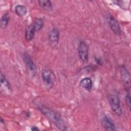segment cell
<instances>
[{
    "instance_id": "16",
    "label": "cell",
    "mask_w": 131,
    "mask_h": 131,
    "mask_svg": "<svg viewBox=\"0 0 131 131\" xmlns=\"http://www.w3.org/2000/svg\"><path fill=\"white\" fill-rule=\"evenodd\" d=\"M1 83L2 85L5 86L8 90L11 91V86L10 83L6 78L5 75L2 73L1 72Z\"/></svg>"
},
{
    "instance_id": "14",
    "label": "cell",
    "mask_w": 131,
    "mask_h": 131,
    "mask_svg": "<svg viewBox=\"0 0 131 131\" xmlns=\"http://www.w3.org/2000/svg\"><path fill=\"white\" fill-rule=\"evenodd\" d=\"M15 12L18 16L23 17L26 15L27 13V9L25 6L18 5L15 7Z\"/></svg>"
},
{
    "instance_id": "20",
    "label": "cell",
    "mask_w": 131,
    "mask_h": 131,
    "mask_svg": "<svg viewBox=\"0 0 131 131\" xmlns=\"http://www.w3.org/2000/svg\"><path fill=\"white\" fill-rule=\"evenodd\" d=\"M30 115H31V113H30V111H27V112H26L25 116H26L27 117H28H28H30Z\"/></svg>"
},
{
    "instance_id": "3",
    "label": "cell",
    "mask_w": 131,
    "mask_h": 131,
    "mask_svg": "<svg viewBox=\"0 0 131 131\" xmlns=\"http://www.w3.org/2000/svg\"><path fill=\"white\" fill-rule=\"evenodd\" d=\"M41 77L45 85L48 89H52L55 82L56 77L54 72L50 69H44L41 71Z\"/></svg>"
},
{
    "instance_id": "17",
    "label": "cell",
    "mask_w": 131,
    "mask_h": 131,
    "mask_svg": "<svg viewBox=\"0 0 131 131\" xmlns=\"http://www.w3.org/2000/svg\"><path fill=\"white\" fill-rule=\"evenodd\" d=\"M125 102L128 107L129 110H130V96L129 94V92H126V94L125 97Z\"/></svg>"
},
{
    "instance_id": "15",
    "label": "cell",
    "mask_w": 131,
    "mask_h": 131,
    "mask_svg": "<svg viewBox=\"0 0 131 131\" xmlns=\"http://www.w3.org/2000/svg\"><path fill=\"white\" fill-rule=\"evenodd\" d=\"M10 20V15L8 13H5L1 19V27L3 29H5L8 26Z\"/></svg>"
},
{
    "instance_id": "5",
    "label": "cell",
    "mask_w": 131,
    "mask_h": 131,
    "mask_svg": "<svg viewBox=\"0 0 131 131\" xmlns=\"http://www.w3.org/2000/svg\"><path fill=\"white\" fill-rule=\"evenodd\" d=\"M100 123L102 127L106 130H117L116 124L113 119L106 114L102 115L100 118Z\"/></svg>"
},
{
    "instance_id": "12",
    "label": "cell",
    "mask_w": 131,
    "mask_h": 131,
    "mask_svg": "<svg viewBox=\"0 0 131 131\" xmlns=\"http://www.w3.org/2000/svg\"><path fill=\"white\" fill-rule=\"evenodd\" d=\"M35 31L33 29L32 25L29 26L26 29L25 32V37L27 41H30L33 39L35 34Z\"/></svg>"
},
{
    "instance_id": "6",
    "label": "cell",
    "mask_w": 131,
    "mask_h": 131,
    "mask_svg": "<svg viewBox=\"0 0 131 131\" xmlns=\"http://www.w3.org/2000/svg\"><path fill=\"white\" fill-rule=\"evenodd\" d=\"M60 32L56 27L52 28L48 33V41L50 45L53 47L57 46L59 39Z\"/></svg>"
},
{
    "instance_id": "13",
    "label": "cell",
    "mask_w": 131,
    "mask_h": 131,
    "mask_svg": "<svg viewBox=\"0 0 131 131\" xmlns=\"http://www.w3.org/2000/svg\"><path fill=\"white\" fill-rule=\"evenodd\" d=\"M32 26L36 32H38L41 30L43 27V20L41 18H37L34 20L33 24H32Z\"/></svg>"
},
{
    "instance_id": "18",
    "label": "cell",
    "mask_w": 131,
    "mask_h": 131,
    "mask_svg": "<svg viewBox=\"0 0 131 131\" xmlns=\"http://www.w3.org/2000/svg\"><path fill=\"white\" fill-rule=\"evenodd\" d=\"M95 60L96 62L97 63V64L98 65H102L103 64V61L102 60V59L100 58H98V57H95Z\"/></svg>"
},
{
    "instance_id": "7",
    "label": "cell",
    "mask_w": 131,
    "mask_h": 131,
    "mask_svg": "<svg viewBox=\"0 0 131 131\" xmlns=\"http://www.w3.org/2000/svg\"><path fill=\"white\" fill-rule=\"evenodd\" d=\"M120 75L122 81H123L125 89L126 92H129V88H130V74L126 68V67L122 65L120 67Z\"/></svg>"
},
{
    "instance_id": "9",
    "label": "cell",
    "mask_w": 131,
    "mask_h": 131,
    "mask_svg": "<svg viewBox=\"0 0 131 131\" xmlns=\"http://www.w3.org/2000/svg\"><path fill=\"white\" fill-rule=\"evenodd\" d=\"M23 60L24 61L28 69L30 71L34 72L37 70V67L33 61L31 57L27 52L24 53L23 54Z\"/></svg>"
},
{
    "instance_id": "11",
    "label": "cell",
    "mask_w": 131,
    "mask_h": 131,
    "mask_svg": "<svg viewBox=\"0 0 131 131\" xmlns=\"http://www.w3.org/2000/svg\"><path fill=\"white\" fill-rule=\"evenodd\" d=\"M39 7L44 11L51 12L53 10V6L51 2L49 0H39L38 1Z\"/></svg>"
},
{
    "instance_id": "10",
    "label": "cell",
    "mask_w": 131,
    "mask_h": 131,
    "mask_svg": "<svg viewBox=\"0 0 131 131\" xmlns=\"http://www.w3.org/2000/svg\"><path fill=\"white\" fill-rule=\"evenodd\" d=\"M79 85L86 91L90 92L92 89L93 82L90 77H84L80 81Z\"/></svg>"
},
{
    "instance_id": "19",
    "label": "cell",
    "mask_w": 131,
    "mask_h": 131,
    "mask_svg": "<svg viewBox=\"0 0 131 131\" xmlns=\"http://www.w3.org/2000/svg\"><path fill=\"white\" fill-rule=\"evenodd\" d=\"M31 130H34V131H37V130H39V129L38 128V127H37L36 126H32L31 127Z\"/></svg>"
},
{
    "instance_id": "4",
    "label": "cell",
    "mask_w": 131,
    "mask_h": 131,
    "mask_svg": "<svg viewBox=\"0 0 131 131\" xmlns=\"http://www.w3.org/2000/svg\"><path fill=\"white\" fill-rule=\"evenodd\" d=\"M89 48L88 44L83 40L80 41L78 47V54L80 61L86 63L89 60Z\"/></svg>"
},
{
    "instance_id": "2",
    "label": "cell",
    "mask_w": 131,
    "mask_h": 131,
    "mask_svg": "<svg viewBox=\"0 0 131 131\" xmlns=\"http://www.w3.org/2000/svg\"><path fill=\"white\" fill-rule=\"evenodd\" d=\"M108 101L112 111L117 116H120L122 114V110L120 104V100L118 94L115 93L109 94Z\"/></svg>"
},
{
    "instance_id": "1",
    "label": "cell",
    "mask_w": 131,
    "mask_h": 131,
    "mask_svg": "<svg viewBox=\"0 0 131 131\" xmlns=\"http://www.w3.org/2000/svg\"><path fill=\"white\" fill-rule=\"evenodd\" d=\"M37 108L46 117L54 123L59 130H66L68 129L64 121L60 114L55 110L42 104H38L37 105Z\"/></svg>"
},
{
    "instance_id": "8",
    "label": "cell",
    "mask_w": 131,
    "mask_h": 131,
    "mask_svg": "<svg viewBox=\"0 0 131 131\" xmlns=\"http://www.w3.org/2000/svg\"><path fill=\"white\" fill-rule=\"evenodd\" d=\"M108 23L113 32L116 35L120 36L121 34V29L117 19L114 16L110 15L108 18Z\"/></svg>"
}]
</instances>
